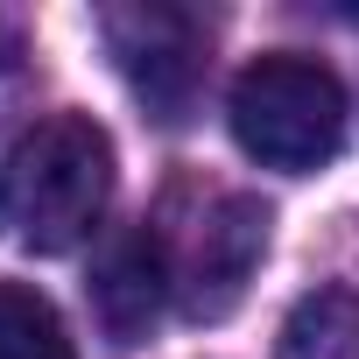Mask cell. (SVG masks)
<instances>
[{
  "mask_svg": "<svg viewBox=\"0 0 359 359\" xmlns=\"http://www.w3.org/2000/svg\"><path fill=\"white\" fill-rule=\"evenodd\" d=\"M113 198V141L92 113L36 120L0 162V240L29 254H71L92 240Z\"/></svg>",
  "mask_w": 359,
  "mask_h": 359,
  "instance_id": "6da1fadb",
  "label": "cell"
},
{
  "mask_svg": "<svg viewBox=\"0 0 359 359\" xmlns=\"http://www.w3.org/2000/svg\"><path fill=\"white\" fill-rule=\"evenodd\" d=\"M226 120H233L240 155H254L261 169H282V176H310L345 141V85L331 64H317L303 50H268L240 71Z\"/></svg>",
  "mask_w": 359,
  "mask_h": 359,
  "instance_id": "7a4b0ae2",
  "label": "cell"
},
{
  "mask_svg": "<svg viewBox=\"0 0 359 359\" xmlns=\"http://www.w3.org/2000/svg\"><path fill=\"white\" fill-rule=\"evenodd\" d=\"M268 226L275 219H268V205L254 191H219L176 247L162 240L169 247V289L184 303V317L219 324V317L240 310V296H247V282H254V268L268 254Z\"/></svg>",
  "mask_w": 359,
  "mask_h": 359,
  "instance_id": "3957f363",
  "label": "cell"
},
{
  "mask_svg": "<svg viewBox=\"0 0 359 359\" xmlns=\"http://www.w3.org/2000/svg\"><path fill=\"white\" fill-rule=\"evenodd\" d=\"M106 50L120 57L127 85L155 120H184L198 85H205V22L184 8H113L106 15Z\"/></svg>",
  "mask_w": 359,
  "mask_h": 359,
  "instance_id": "277c9868",
  "label": "cell"
},
{
  "mask_svg": "<svg viewBox=\"0 0 359 359\" xmlns=\"http://www.w3.org/2000/svg\"><path fill=\"white\" fill-rule=\"evenodd\" d=\"M85 289H92L99 331H106L120 352L141 345V338L155 331V317H162V296H169V247H162V233H155V226L113 233V240L99 247Z\"/></svg>",
  "mask_w": 359,
  "mask_h": 359,
  "instance_id": "5b68a950",
  "label": "cell"
},
{
  "mask_svg": "<svg viewBox=\"0 0 359 359\" xmlns=\"http://www.w3.org/2000/svg\"><path fill=\"white\" fill-rule=\"evenodd\" d=\"M275 359H359V296L352 289H310L289 310Z\"/></svg>",
  "mask_w": 359,
  "mask_h": 359,
  "instance_id": "8992f818",
  "label": "cell"
},
{
  "mask_svg": "<svg viewBox=\"0 0 359 359\" xmlns=\"http://www.w3.org/2000/svg\"><path fill=\"white\" fill-rule=\"evenodd\" d=\"M0 359H78L57 303L29 282H0Z\"/></svg>",
  "mask_w": 359,
  "mask_h": 359,
  "instance_id": "52a82bcc",
  "label": "cell"
}]
</instances>
